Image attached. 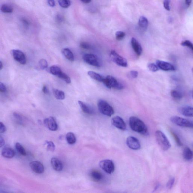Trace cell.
<instances>
[{
	"mask_svg": "<svg viewBox=\"0 0 193 193\" xmlns=\"http://www.w3.org/2000/svg\"><path fill=\"white\" fill-rule=\"evenodd\" d=\"M129 125L131 128L135 132L143 135H148V129L145 124L137 117L133 116L129 118Z\"/></svg>",
	"mask_w": 193,
	"mask_h": 193,
	"instance_id": "cell-1",
	"label": "cell"
},
{
	"mask_svg": "<svg viewBox=\"0 0 193 193\" xmlns=\"http://www.w3.org/2000/svg\"><path fill=\"white\" fill-rule=\"evenodd\" d=\"M156 140L159 147L163 151H166L171 147L170 141L162 132L157 131L155 133Z\"/></svg>",
	"mask_w": 193,
	"mask_h": 193,
	"instance_id": "cell-2",
	"label": "cell"
},
{
	"mask_svg": "<svg viewBox=\"0 0 193 193\" xmlns=\"http://www.w3.org/2000/svg\"><path fill=\"white\" fill-rule=\"evenodd\" d=\"M98 109L102 114L106 116L111 117L114 114V109L106 101L102 100H99L98 102Z\"/></svg>",
	"mask_w": 193,
	"mask_h": 193,
	"instance_id": "cell-3",
	"label": "cell"
},
{
	"mask_svg": "<svg viewBox=\"0 0 193 193\" xmlns=\"http://www.w3.org/2000/svg\"><path fill=\"white\" fill-rule=\"evenodd\" d=\"M102 82L105 86L109 89L113 88L116 90H121L124 88L123 84L118 82L117 80L112 76H107L104 79Z\"/></svg>",
	"mask_w": 193,
	"mask_h": 193,
	"instance_id": "cell-4",
	"label": "cell"
},
{
	"mask_svg": "<svg viewBox=\"0 0 193 193\" xmlns=\"http://www.w3.org/2000/svg\"><path fill=\"white\" fill-rule=\"evenodd\" d=\"M170 121L174 124L179 127L183 128H193V122L179 116L171 117Z\"/></svg>",
	"mask_w": 193,
	"mask_h": 193,
	"instance_id": "cell-5",
	"label": "cell"
},
{
	"mask_svg": "<svg viewBox=\"0 0 193 193\" xmlns=\"http://www.w3.org/2000/svg\"><path fill=\"white\" fill-rule=\"evenodd\" d=\"M99 165L100 168L107 173L111 174L114 171V163L110 159H107L102 160L100 161Z\"/></svg>",
	"mask_w": 193,
	"mask_h": 193,
	"instance_id": "cell-6",
	"label": "cell"
},
{
	"mask_svg": "<svg viewBox=\"0 0 193 193\" xmlns=\"http://www.w3.org/2000/svg\"><path fill=\"white\" fill-rule=\"evenodd\" d=\"M110 57L114 63L118 65L127 67L128 66V62L126 59L118 55L114 50H112L110 53Z\"/></svg>",
	"mask_w": 193,
	"mask_h": 193,
	"instance_id": "cell-7",
	"label": "cell"
},
{
	"mask_svg": "<svg viewBox=\"0 0 193 193\" xmlns=\"http://www.w3.org/2000/svg\"><path fill=\"white\" fill-rule=\"evenodd\" d=\"M83 59L85 62L91 65L97 67L101 66L99 59L97 56L94 55L87 54L83 55Z\"/></svg>",
	"mask_w": 193,
	"mask_h": 193,
	"instance_id": "cell-8",
	"label": "cell"
},
{
	"mask_svg": "<svg viewBox=\"0 0 193 193\" xmlns=\"http://www.w3.org/2000/svg\"><path fill=\"white\" fill-rule=\"evenodd\" d=\"M13 58L16 61L22 65H25L27 62L26 58L24 54L18 50H13L12 51Z\"/></svg>",
	"mask_w": 193,
	"mask_h": 193,
	"instance_id": "cell-9",
	"label": "cell"
},
{
	"mask_svg": "<svg viewBox=\"0 0 193 193\" xmlns=\"http://www.w3.org/2000/svg\"><path fill=\"white\" fill-rule=\"evenodd\" d=\"M111 123L115 127L122 131L125 130L127 126L125 122L121 117L116 116L114 117L111 120Z\"/></svg>",
	"mask_w": 193,
	"mask_h": 193,
	"instance_id": "cell-10",
	"label": "cell"
},
{
	"mask_svg": "<svg viewBox=\"0 0 193 193\" xmlns=\"http://www.w3.org/2000/svg\"><path fill=\"white\" fill-rule=\"evenodd\" d=\"M127 146L133 150H137L140 149L141 145L138 139L135 137L130 136L127 140Z\"/></svg>",
	"mask_w": 193,
	"mask_h": 193,
	"instance_id": "cell-11",
	"label": "cell"
},
{
	"mask_svg": "<svg viewBox=\"0 0 193 193\" xmlns=\"http://www.w3.org/2000/svg\"><path fill=\"white\" fill-rule=\"evenodd\" d=\"M44 123L46 127L50 130L54 131L58 129V125L53 117H50L45 119L44 120Z\"/></svg>",
	"mask_w": 193,
	"mask_h": 193,
	"instance_id": "cell-12",
	"label": "cell"
},
{
	"mask_svg": "<svg viewBox=\"0 0 193 193\" xmlns=\"http://www.w3.org/2000/svg\"><path fill=\"white\" fill-rule=\"evenodd\" d=\"M156 65L159 69L164 71H173L176 70V68L173 65L164 61L157 60Z\"/></svg>",
	"mask_w": 193,
	"mask_h": 193,
	"instance_id": "cell-13",
	"label": "cell"
},
{
	"mask_svg": "<svg viewBox=\"0 0 193 193\" xmlns=\"http://www.w3.org/2000/svg\"><path fill=\"white\" fill-rule=\"evenodd\" d=\"M31 170L37 174H40L44 172V167L43 164L39 161H33L29 164Z\"/></svg>",
	"mask_w": 193,
	"mask_h": 193,
	"instance_id": "cell-14",
	"label": "cell"
},
{
	"mask_svg": "<svg viewBox=\"0 0 193 193\" xmlns=\"http://www.w3.org/2000/svg\"><path fill=\"white\" fill-rule=\"evenodd\" d=\"M131 44L135 53L138 56H140L143 52L142 48L140 44L136 39L133 38L131 40Z\"/></svg>",
	"mask_w": 193,
	"mask_h": 193,
	"instance_id": "cell-15",
	"label": "cell"
},
{
	"mask_svg": "<svg viewBox=\"0 0 193 193\" xmlns=\"http://www.w3.org/2000/svg\"><path fill=\"white\" fill-rule=\"evenodd\" d=\"M51 164L53 168L57 171H62L63 169V165L61 161L56 158H53L51 161Z\"/></svg>",
	"mask_w": 193,
	"mask_h": 193,
	"instance_id": "cell-16",
	"label": "cell"
},
{
	"mask_svg": "<svg viewBox=\"0 0 193 193\" xmlns=\"http://www.w3.org/2000/svg\"><path fill=\"white\" fill-rule=\"evenodd\" d=\"M78 103L83 112L89 115L94 114V111L91 107L81 101H79Z\"/></svg>",
	"mask_w": 193,
	"mask_h": 193,
	"instance_id": "cell-17",
	"label": "cell"
},
{
	"mask_svg": "<svg viewBox=\"0 0 193 193\" xmlns=\"http://www.w3.org/2000/svg\"><path fill=\"white\" fill-rule=\"evenodd\" d=\"M15 153L12 148L5 147L2 151V155L3 157L8 159H12L14 156Z\"/></svg>",
	"mask_w": 193,
	"mask_h": 193,
	"instance_id": "cell-18",
	"label": "cell"
},
{
	"mask_svg": "<svg viewBox=\"0 0 193 193\" xmlns=\"http://www.w3.org/2000/svg\"><path fill=\"white\" fill-rule=\"evenodd\" d=\"M180 112L185 117H193V107L186 106L181 107L180 109Z\"/></svg>",
	"mask_w": 193,
	"mask_h": 193,
	"instance_id": "cell-19",
	"label": "cell"
},
{
	"mask_svg": "<svg viewBox=\"0 0 193 193\" xmlns=\"http://www.w3.org/2000/svg\"><path fill=\"white\" fill-rule=\"evenodd\" d=\"M183 156L185 160H192L193 158V152L189 147H185L183 151Z\"/></svg>",
	"mask_w": 193,
	"mask_h": 193,
	"instance_id": "cell-20",
	"label": "cell"
},
{
	"mask_svg": "<svg viewBox=\"0 0 193 193\" xmlns=\"http://www.w3.org/2000/svg\"><path fill=\"white\" fill-rule=\"evenodd\" d=\"M90 175L92 180L96 181H101L103 178L102 174L96 170H92L90 172Z\"/></svg>",
	"mask_w": 193,
	"mask_h": 193,
	"instance_id": "cell-21",
	"label": "cell"
},
{
	"mask_svg": "<svg viewBox=\"0 0 193 193\" xmlns=\"http://www.w3.org/2000/svg\"><path fill=\"white\" fill-rule=\"evenodd\" d=\"M62 53L66 58L70 61L75 60V57L72 51L68 48H64L62 50Z\"/></svg>",
	"mask_w": 193,
	"mask_h": 193,
	"instance_id": "cell-22",
	"label": "cell"
},
{
	"mask_svg": "<svg viewBox=\"0 0 193 193\" xmlns=\"http://www.w3.org/2000/svg\"><path fill=\"white\" fill-rule=\"evenodd\" d=\"M149 22L147 18L144 16H141L139 18L138 25L141 29H147Z\"/></svg>",
	"mask_w": 193,
	"mask_h": 193,
	"instance_id": "cell-23",
	"label": "cell"
},
{
	"mask_svg": "<svg viewBox=\"0 0 193 193\" xmlns=\"http://www.w3.org/2000/svg\"><path fill=\"white\" fill-rule=\"evenodd\" d=\"M88 74L91 78L99 82H103L104 79L99 74L94 71H89L88 72Z\"/></svg>",
	"mask_w": 193,
	"mask_h": 193,
	"instance_id": "cell-24",
	"label": "cell"
},
{
	"mask_svg": "<svg viewBox=\"0 0 193 193\" xmlns=\"http://www.w3.org/2000/svg\"><path fill=\"white\" fill-rule=\"evenodd\" d=\"M48 70L52 75L56 76L57 77L62 72L60 68L56 65L51 66L50 68Z\"/></svg>",
	"mask_w": 193,
	"mask_h": 193,
	"instance_id": "cell-25",
	"label": "cell"
},
{
	"mask_svg": "<svg viewBox=\"0 0 193 193\" xmlns=\"http://www.w3.org/2000/svg\"><path fill=\"white\" fill-rule=\"evenodd\" d=\"M66 138L69 144H73L76 142V138L72 133L70 132L67 133Z\"/></svg>",
	"mask_w": 193,
	"mask_h": 193,
	"instance_id": "cell-26",
	"label": "cell"
},
{
	"mask_svg": "<svg viewBox=\"0 0 193 193\" xmlns=\"http://www.w3.org/2000/svg\"><path fill=\"white\" fill-rule=\"evenodd\" d=\"M53 92L56 99L59 100H64L65 98V94L62 91L58 89H54Z\"/></svg>",
	"mask_w": 193,
	"mask_h": 193,
	"instance_id": "cell-27",
	"label": "cell"
},
{
	"mask_svg": "<svg viewBox=\"0 0 193 193\" xmlns=\"http://www.w3.org/2000/svg\"><path fill=\"white\" fill-rule=\"evenodd\" d=\"M170 94L174 99L177 100V101L180 100L183 97L182 94L179 91L177 90H172L170 92Z\"/></svg>",
	"mask_w": 193,
	"mask_h": 193,
	"instance_id": "cell-28",
	"label": "cell"
},
{
	"mask_svg": "<svg viewBox=\"0 0 193 193\" xmlns=\"http://www.w3.org/2000/svg\"><path fill=\"white\" fill-rule=\"evenodd\" d=\"M1 10L5 13H11L13 11V8L10 5L4 4L1 6Z\"/></svg>",
	"mask_w": 193,
	"mask_h": 193,
	"instance_id": "cell-29",
	"label": "cell"
},
{
	"mask_svg": "<svg viewBox=\"0 0 193 193\" xmlns=\"http://www.w3.org/2000/svg\"><path fill=\"white\" fill-rule=\"evenodd\" d=\"M59 5L62 8H67L71 5V1L70 0H58Z\"/></svg>",
	"mask_w": 193,
	"mask_h": 193,
	"instance_id": "cell-30",
	"label": "cell"
},
{
	"mask_svg": "<svg viewBox=\"0 0 193 193\" xmlns=\"http://www.w3.org/2000/svg\"><path fill=\"white\" fill-rule=\"evenodd\" d=\"M15 147L17 151L20 154L23 156H26L27 155V154L25 150L24 149L22 145L19 143H16L15 145Z\"/></svg>",
	"mask_w": 193,
	"mask_h": 193,
	"instance_id": "cell-31",
	"label": "cell"
},
{
	"mask_svg": "<svg viewBox=\"0 0 193 193\" xmlns=\"http://www.w3.org/2000/svg\"><path fill=\"white\" fill-rule=\"evenodd\" d=\"M57 77L64 80L65 82L67 83H70L71 82V80L69 76L64 72H62Z\"/></svg>",
	"mask_w": 193,
	"mask_h": 193,
	"instance_id": "cell-32",
	"label": "cell"
},
{
	"mask_svg": "<svg viewBox=\"0 0 193 193\" xmlns=\"http://www.w3.org/2000/svg\"><path fill=\"white\" fill-rule=\"evenodd\" d=\"M182 46H186L190 49L193 52V44L190 41L185 40L181 42V44Z\"/></svg>",
	"mask_w": 193,
	"mask_h": 193,
	"instance_id": "cell-33",
	"label": "cell"
},
{
	"mask_svg": "<svg viewBox=\"0 0 193 193\" xmlns=\"http://www.w3.org/2000/svg\"><path fill=\"white\" fill-rule=\"evenodd\" d=\"M46 144L47 145L48 151L53 152L55 149V146L54 143L51 141H46Z\"/></svg>",
	"mask_w": 193,
	"mask_h": 193,
	"instance_id": "cell-34",
	"label": "cell"
},
{
	"mask_svg": "<svg viewBox=\"0 0 193 193\" xmlns=\"http://www.w3.org/2000/svg\"><path fill=\"white\" fill-rule=\"evenodd\" d=\"M171 133L172 135V136L175 139V140L178 145L179 146H182V143L179 137L178 136L177 134L173 131H171Z\"/></svg>",
	"mask_w": 193,
	"mask_h": 193,
	"instance_id": "cell-35",
	"label": "cell"
},
{
	"mask_svg": "<svg viewBox=\"0 0 193 193\" xmlns=\"http://www.w3.org/2000/svg\"><path fill=\"white\" fill-rule=\"evenodd\" d=\"M125 33L123 31H118L116 33V37L117 40H121L125 38Z\"/></svg>",
	"mask_w": 193,
	"mask_h": 193,
	"instance_id": "cell-36",
	"label": "cell"
},
{
	"mask_svg": "<svg viewBox=\"0 0 193 193\" xmlns=\"http://www.w3.org/2000/svg\"><path fill=\"white\" fill-rule=\"evenodd\" d=\"M148 67L151 71L153 72H156L159 69L157 65L153 64V63H151L148 65Z\"/></svg>",
	"mask_w": 193,
	"mask_h": 193,
	"instance_id": "cell-37",
	"label": "cell"
},
{
	"mask_svg": "<svg viewBox=\"0 0 193 193\" xmlns=\"http://www.w3.org/2000/svg\"><path fill=\"white\" fill-rule=\"evenodd\" d=\"M40 68L42 70L48 68V63L47 61L44 59H41L39 62Z\"/></svg>",
	"mask_w": 193,
	"mask_h": 193,
	"instance_id": "cell-38",
	"label": "cell"
},
{
	"mask_svg": "<svg viewBox=\"0 0 193 193\" xmlns=\"http://www.w3.org/2000/svg\"><path fill=\"white\" fill-rule=\"evenodd\" d=\"M175 180L174 178H171L169 180L168 183H167L166 187L169 189H171L173 187Z\"/></svg>",
	"mask_w": 193,
	"mask_h": 193,
	"instance_id": "cell-39",
	"label": "cell"
},
{
	"mask_svg": "<svg viewBox=\"0 0 193 193\" xmlns=\"http://www.w3.org/2000/svg\"><path fill=\"white\" fill-rule=\"evenodd\" d=\"M13 116L14 118L16 119V120H17L19 123H22L23 119V117H22L21 115L18 114V113L14 112Z\"/></svg>",
	"mask_w": 193,
	"mask_h": 193,
	"instance_id": "cell-40",
	"label": "cell"
},
{
	"mask_svg": "<svg viewBox=\"0 0 193 193\" xmlns=\"http://www.w3.org/2000/svg\"><path fill=\"white\" fill-rule=\"evenodd\" d=\"M80 46L83 49L89 50L91 48V46L88 43L82 42L80 44Z\"/></svg>",
	"mask_w": 193,
	"mask_h": 193,
	"instance_id": "cell-41",
	"label": "cell"
},
{
	"mask_svg": "<svg viewBox=\"0 0 193 193\" xmlns=\"http://www.w3.org/2000/svg\"><path fill=\"white\" fill-rule=\"evenodd\" d=\"M170 0H164L163 5H164V8L167 10L169 11L170 10Z\"/></svg>",
	"mask_w": 193,
	"mask_h": 193,
	"instance_id": "cell-42",
	"label": "cell"
},
{
	"mask_svg": "<svg viewBox=\"0 0 193 193\" xmlns=\"http://www.w3.org/2000/svg\"><path fill=\"white\" fill-rule=\"evenodd\" d=\"M130 76L132 78H136L138 76V72L135 70H132L130 72Z\"/></svg>",
	"mask_w": 193,
	"mask_h": 193,
	"instance_id": "cell-43",
	"label": "cell"
},
{
	"mask_svg": "<svg viewBox=\"0 0 193 193\" xmlns=\"http://www.w3.org/2000/svg\"><path fill=\"white\" fill-rule=\"evenodd\" d=\"M6 130V127L2 122H0V133H2L5 132Z\"/></svg>",
	"mask_w": 193,
	"mask_h": 193,
	"instance_id": "cell-44",
	"label": "cell"
},
{
	"mask_svg": "<svg viewBox=\"0 0 193 193\" xmlns=\"http://www.w3.org/2000/svg\"><path fill=\"white\" fill-rule=\"evenodd\" d=\"M6 91V88L3 83H0V91L2 92H4Z\"/></svg>",
	"mask_w": 193,
	"mask_h": 193,
	"instance_id": "cell-45",
	"label": "cell"
},
{
	"mask_svg": "<svg viewBox=\"0 0 193 193\" xmlns=\"http://www.w3.org/2000/svg\"><path fill=\"white\" fill-rule=\"evenodd\" d=\"M47 3L51 7H55V0H47Z\"/></svg>",
	"mask_w": 193,
	"mask_h": 193,
	"instance_id": "cell-46",
	"label": "cell"
},
{
	"mask_svg": "<svg viewBox=\"0 0 193 193\" xmlns=\"http://www.w3.org/2000/svg\"><path fill=\"white\" fill-rule=\"evenodd\" d=\"M42 91L45 94H48L49 93V90L46 85H44L42 88Z\"/></svg>",
	"mask_w": 193,
	"mask_h": 193,
	"instance_id": "cell-47",
	"label": "cell"
},
{
	"mask_svg": "<svg viewBox=\"0 0 193 193\" xmlns=\"http://www.w3.org/2000/svg\"><path fill=\"white\" fill-rule=\"evenodd\" d=\"M5 144V140L2 137H0V147L1 148Z\"/></svg>",
	"mask_w": 193,
	"mask_h": 193,
	"instance_id": "cell-48",
	"label": "cell"
},
{
	"mask_svg": "<svg viewBox=\"0 0 193 193\" xmlns=\"http://www.w3.org/2000/svg\"><path fill=\"white\" fill-rule=\"evenodd\" d=\"M192 1V0H185V4L187 7H189L190 6Z\"/></svg>",
	"mask_w": 193,
	"mask_h": 193,
	"instance_id": "cell-49",
	"label": "cell"
},
{
	"mask_svg": "<svg viewBox=\"0 0 193 193\" xmlns=\"http://www.w3.org/2000/svg\"><path fill=\"white\" fill-rule=\"evenodd\" d=\"M57 19L59 22L62 21L63 20V18L60 15L57 16Z\"/></svg>",
	"mask_w": 193,
	"mask_h": 193,
	"instance_id": "cell-50",
	"label": "cell"
},
{
	"mask_svg": "<svg viewBox=\"0 0 193 193\" xmlns=\"http://www.w3.org/2000/svg\"><path fill=\"white\" fill-rule=\"evenodd\" d=\"M81 1L83 3H90L91 0H81Z\"/></svg>",
	"mask_w": 193,
	"mask_h": 193,
	"instance_id": "cell-51",
	"label": "cell"
},
{
	"mask_svg": "<svg viewBox=\"0 0 193 193\" xmlns=\"http://www.w3.org/2000/svg\"><path fill=\"white\" fill-rule=\"evenodd\" d=\"M3 64L1 61H0V70H1L3 68Z\"/></svg>",
	"mask_w": 193,
	"mask_h": 193,
	"instance_id": "cell-52",
	"label": "cell"
},
{
	"mask_svg": "<svg viewBox=\"0 0 193 193\" xmlns=\"http://www.w3.org/2000/svg\"><path fill=\"white\" fill-rule=\"evenodd\" d=\"M191 95H192V97L193 99V90L192 91V92H191Z\"/></svg>",
	"mask_w": 193,
	"mask_h": 193,
	"instance_id": "cell-53",
	"label": "cell"
},
{
	"mask_svg": "<svg viewBox=\"0 0 193 193\" xmlns=\"http://www.w3.org/2000/svg\"><path fill=\"white\" fill-rule=\"evenodd\" d=\"M192 73L193 74V68L192 69Z\"/></svg>",
	"mask_w": 193,
	"mask_h": 193,
	"instance_id": "cell-54",
	"label": "cell"
},
{
	"mask_svg": "<svg viewBox=\"0 0 193 193\" xmlns=\"http://www.w3.org/2000/svg\"></svg>",
	"mask_w": 193,
	"mask_h": 193,
	"instance_id": "cell-55",
	"label": "cell"
}]
</instances>
